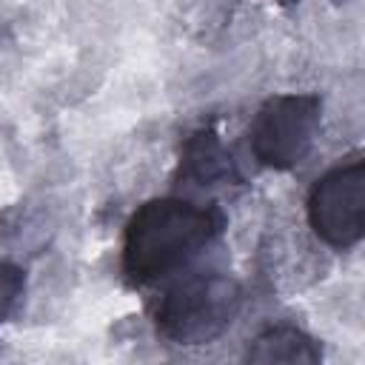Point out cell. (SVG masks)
I'll list each match as a JSON object with an SVG mask.
<instances>
[{
  "instance_id": "cell-1",
  "label": "cell",
  "mask_w": 365,
  "mask_h": 365,
  "mask_svg": "<svg viewBox=\"0 0 365 365\" xmlns=\"http://www.w3.org/2000/svg\"><path fill=\"white\" fill-rule=\"evenodd\" d=\"M225 228V211L217 202L185 197L145 200L125 222L120 268L128 285L160 282L188 265Z\"/></svg>"
},
{
  "instance_id": "cell-2",
  "label": "cell",
  "mask_w": 365,
  "mask_h": 365,
  "mask_svg": "<svg viewBox=\"0 0 365 365\" xmlns=\"http://www.w3.org/2000/svg\"><path fill=\"white\" fill-rule=\"evenodd\" d=\"M242 308V288L220 271L177 279L154 305V328L171 345H208L222 336Z\"/></svg>"
},
{
  "instance_id": "cell-3",
  "label": "cell",
  "mask_w": 365,
  "mask_h": 365,
  "mask_svg": "<svg viewBox=\"0 0 365 365\" xmlns=\"http://www.w3.org/2000/svg\"><path fill=\"white\" fill-rule=\"evenodd\" d=\"M322 123V97L302 91V94H277L268 97L251 125H248V145L254 160L262 168L288 171L297 168L319 131Z\"/></svg>"
},
{
  "instance_id": "cell-4",
  "label": "cell",
  "mask_w": 365,
  "mask_h": 365,
  "mask_svg": "<svg viewBox=\"0 0 365 365\" xmlns=\"http://www.w3.org/2000/svg\"><path fill=\"white\" fill-rule=\"evenodd\" d=\"M308 225L331 248H354L365 234V160L328 168L308 191Z\"/></svg>"
},
{
  "instance_id": "cell-5",
  "label": "cell",
  "mask_w": 365,
  "mask_h": 365,
  "mask_svg": "<svg viewBox=\"0 0 365 365\" xmlns=\"http://www.w3.org/2000/svg\"><path fill=\"white\" fill-rule=\"evenodd\" d=\"M180 177L188 180V185H200V188L237 182L234 160L222 148L214 128H200L185 140L182 160H180Z\"/></svg>"
},
{
  "instance_id": "cell-6",
  "label": "cell",
  "mask_w": 365,
  "mask_h": 365,
  "mask_svg": "<svg viewBox=\"0 0 365 365\" xmlns=\"http://www.w3.org/2000/svg\"><path fill=\"white\" fill-rule=\"evenodd\" d=\"M248 362H297L317 365L322 359V348L314 336L294 325H274L257 334L245 351Z\"/></svg>"
},
{
  "instance_id": "cell-7",
  "label": "cell",
  "mask_w": 365,
  "mask_h": 365,
  "mask_svg": "<svg viewBox=\"0 0 365 365\" xmlns=\"http://www.w3.org/2000/svg\"><path fill=\"white\" fill-rule=\"evenodd\" d=\"M26 288V274L20 265L0 259V325L9 319V314L14 311V305L20 302Z\"/></svg>"
},
{
  "instance_id": "cell-8",
  "label": "cell",
  "mask_w": 365,
  "mask_h": 365,
  "mask_svg": "<svg viewBox=\"0 0 365 365\" xmlns=\"http://www.w3.org/2000/svg\"><path fill=\"white\" fill-rule=\"evenodd\" d=\"M274 3H279V6H297L299 0H274Z\"/></svg>"
}]
</instances>
